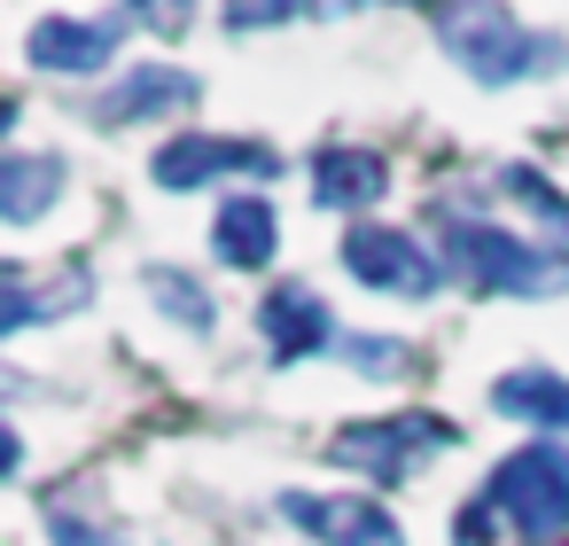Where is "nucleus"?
Listing matches in <instances>:
<instances>
[{
    "instance_id": "1",
    "label": "nucleus",
    "mask_w": 569,
    "mask_h": 546,
    "mask_svg": "<svg viewBox=\"0 0 569 546\" xmlns=\"http://www.w3.org/2000/svg\"><path fill=\"white\" fill-rule=\"evenodd\" d=\"M437 211V203H429ZM437 258H445V274H460L476 297H553V289H569V258L561 250H546V242H522V235H507V227H491V219H468V211H437Z\"/></svg>"
},
{
    "instance_id": "2",
    "label": "nucleus",
    "mask_w": 569,
    "mask_h": 546,
    "mask_svg": "<svg viewBox=\"0 0 569 546\" xmlns=\"http://www.w3.org/2000/svg\"><path fill=\"white\" fill-rule=\"evenodd\" d=\"M437 48L476 79V87H515V79H546V71H569V40L522 24L499 0H460V9L437 17Z\"/></svg>"
},
{
    "instance_id": "3",
    "label": "nucleus",
    "mask_w": 569,
    "mask_h": 546,
    "mask_svg": "<svg viewBox=\"0 0 569 546\" xmlns=\"http://www.w3.org/2000/svg\"><path fill=\"white\" fill-rule=\"evenodd\" d=\"M483 507H491L522 546H553V538L569 530V445H561V437L515 445V453L491 468Z\"/></svg>"
},
{
    "instance_id": "4",
    "label": "nucleus",
    "mask_w": 569,
    "mask_h": 546,
    "mask_svg": "<svg viewBox=\"0 0 569 546\" xmlns=\"http://www.w3.org/2000/svg\"><path fill=\"white\" fill-rule=\"evenodd\" d=\"M445 445H460V429L445 414H390V421H343L336 445H328V460L351 468V476H367V484H406Z\"/></svg>"
},
{
    "instance_id": "5",
    "label": "nucleus",
    "mask_w": 569,
    "mask_h": 546,
    "mask_svg": "<svg viewBox=\"0 0 569 546\" xmlns=\"http://www.w3.org/2000/svg\"><path fill=\"white\" fill-rule=\"evenodd\" d=\"M343 274L359 289H382V297H429L445 281V258L406 227H351L343 235Z\"/></svg>"
},
{
    "instance_id": "6",
    "label": "nucleus",
    "mask_w": 569,
    "mask_h": 546,
    "mask_svg": "<svg viewBox=\"0 0 569 546\" xmlns=\"http://www.w3.org/2000/svg\"><path fill=\"white\" fill-rule=\"evenodd\" d=\"M149 172H157V188H172V196H196V188H211L219 172L273 180V172H281V157H273L266 141H227V133H172V141L149 157Z\"/></svg>"
},
{
    "instance_id": "7",
    "label": "nucleus",
    "mask_w": 569,
    "mask_h": 546,
    "mask_svg": "<svg viewBox=\"0 0 569 546\" xmlns=\"http://www.w3.org/2000/svg\"><path fill=\"white\" fill-rule=\"evenodd\" d=\"M281 523H297L320 546H406L398 515L375 492H281Z\"/></svg>"
},
{
    "instance_id": "8",
    "label": "nucleus",
    "mask_w": 569,
    "mask_h": 546,
    "mask_svg": "<svg viewBox=\"0 0 569 546\" xmlns=\"http://www.w3.org/2000/svg\"><path fill=\"white\" fill-rule=\"evenodd\" d=\"M133 17H40L24 32V63L48 79H102Z\"/></svg>"
},
{
    "instance_id": "9",
    "label": "nucleus",
    "mask_w": 569,
    "mask_h": 546,
    "mask_svg": "<svg viewBox=\"0 0 569 546\" xmlns=\"http://www.w3.org/2000/svg\"><path fill=\"white\" fill-rule=\"evenodd\" d=\"M258 336H266V359H273V367H297V359L343 344V336H336V312H328V297H320L312 281H273L266 305H258Z\"/></svg>"
},
{
    "instance_id": "10",
    "label": "nucleus",
    "mask_w": 569,
    "mask_h": 546,
    "mask_svg": "<svg viewBox=\"0 0 569 546\" xmlns=\"http://www.w3.org/2000/svg\"><path fill=\"white\" fill-rule=\"evenodd\" d=\"M211 258L234 266V274L273 266V258H281V219H273V203H266V196H227L219 219H211Z\"/></svg>"
},
{
    "instance_id": "11",
    "label": "nucleus",
    "mask_w": 569,
    "mask_h": 546,
    "mask_svg": "<svg viewBox=\"0 0 569 546\" xmlns=\"http://www.w3.org/2000/svg\"><path fill=\"white\" fill-rule=\"evenodd\" d=\"M203 87L188 79V71H172V63H141V71H126L110 95H94V126H141V118H157V110H180V102H196Z\"/></svg>"
},
{
    "instance_id": "12",
    "label": "nucleus",
    "mask_w": 569,
    "mask_h": 546,
    "mask_svg": "<svg viewBox=\"0 0 569 546\" xmlns=\"http://www.w3.org/2000/svg\"><path fill=\"white\" fill-rule=\"evenodd\" d=\"M312 203H328V211H359V203H382V188H390V165L375 157V149H351V141H328V149H312Z\"/></svg>"
},
{
    "instance_id": "13",
    "label": "nucleus",
    "mask_w": 569,
    "mask_h": 546,
    "mask_svg": "<svg viewBox=\"0 0 569 546\" xmlns=\"http://www.w3.org/2000/svg\"><path fill=\"white\" fill-rule=\"evenodd\" d=\"M491 414L530 421L538 437H561V445H569V383L546 375V367H515V375H499V383H491Z\"/></svg>"
},
{
    "instance_id": "14",
    "label": "nucleus",
    "mask_w": 569,
    "mask_h": 546,
    "mask_svg": "<svg viewBox=\"0 0 569 546\" xmlns=\"http://www.w3.org/2000/svg\"><path fill=\"white\" fill-rule=\"evenodd\" d=\"M63 157H40V149H9L0 157V219L9 227H32L56 196H63Z\"/></svg>"
},
{
    "instance_id": "15",
    "label": "nucleus",
    "mask_w": 569,
    "mask_h": 546,
    "mask_svg": "<svg viewBox=\"0 0 569 546\" xmlns=\"http://www.w3.org/2000/svg\"><path fill=\"white\" fill-rule=\"evenodd\" d=\"M141 281H149V297L164 305V320H180L188 336H211V320H219V312H211V289H203V281H188L180 266H149Z\"/></svg>"
},
{
    "instance_id": "16",
    "label": "nucleus",
    "mask_w": 569,
    "mask_h": 546,
    "mask_svg": "<svg viewBox=\"0 0 569 546\" xmlns=\"http://www.w3.org/2000/svg\"><path fill=\"white\" fill-rule=\"evenodd\" d=\"M499 188H507V196H515L522 211H538V219H546L553 235H569V196H561V188H553L546 172H530V165H507V172H499Z\"/></svg>"
},
{
    "instance_id": "17",
    "label": "nucleus",
    "mask_w": 569,
    "mask_h": 546,
    "mask_svg": "<svg viewBox=\"0 0 569 546\" xmlns=\"http://www.w3.org/2000/svg\"><path fill=\"white\" fill-rule=\"evenodd\" d=\"M48 538L56 546H126V530L118 523H102V515H87V507H63V499H48Z\"/></svg>"
},
{
    "instance_id": "18",
    "label": "nucleus",
    "mask_w": 569,
    "mask_h": 546,
    "mask_svg": "<svg viewBox=\"0 0 569 546\" xmlns=\"http://www.w3.org/2000/svg\"><path fill=\"white\" fill-rule=\"evenodd\" d=\"M336 351H343L351 367H367V375H398V367H406V344H398V336H343Z\"/></svg>"
},
{
    "instance_id": "19",
    "label": "nucleus",
    "mask_w": 569,
    "mask_h": 546,
    "mask_svg": "<svg viewBox=\"0 0 569 546\" xmlns=\"http://www.w3.org/2000/svg\"><path fill=\"white\" fill-rule=\"evenodd\" d=\"M133 17H141V24H157V32H188L196 0H133Z\"/></svg>"
},
{
    "instance_id": "20",
    "label": "nucleus",
    "mask_w": 569,
    "mask_h": 546,
    "mask_svg": "<svg viewBox=\"0 0 569 546\" xmlns=\"http://www.w3.org/2000/svg\"><path fill=\"white\" fill-rule=\"evenodd\" d=\"M297 9H312V0H234V32H242V24H281V17H297Z\"/></svg>"
}]
</instances>
